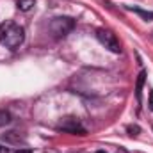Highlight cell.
Returning a JSON list of instances; mask_svg holds the SVG:
<instances>
[{
  "label": "cell",
  "instance_id": "obj_1",
  "mask_svg": "<svg viewBox=\"0 0 153 153\" xmlns=\"http://www.w3.org/2000/svg\"><path fill=\"white\" fill-rule=\"evenodd\" d=\"M25 41V30L22 25H18L16 22H4L0 25V43L11 50L18 48L22 43Z\"/></svg>",
  "mask_w": 153,
  "mask_h": 153
},
{
  "label": "cell",
  "instance_id": "obj_2",
  "mask_svg": "<svg viewBox=\"0 0 153 153\" xmlns=\"http://www.w3.org/2000/svg\"><path fill=\"white\" fill-rule=\"evenodd\" d=\"M73 29H75V20H73V18H68V16L53 18L52 23H50V30H52L57 38H64V36H68Z\"/></svg>",
  "mask_w": 153,
  "mask_h": 153
},
{
  "label": "cell",
  "instance_id": "obj_3",
  "mask_svg": "<svg viewBox=\"0 0 153 153\" xmlns=\"http://www.w3.org/2000/svg\"><path fill=\"white\" fill-rule=\"evenodd\" d=\"M96 38H98V41H100L107 50H111L112 53H119V52H121L119 39L116 38V34L112 30H109V29H98V30H96Z\"/></svg>",
  "mask_w": 153,
  "mask_h": 153
},
{
  "label": "cell",
  "instance_id": "obj_4",
  "mask_svg": "<svg viewBox=\"0 0 153 153\" xmlns=\"http://www.w3.org/2000/svg\"><path fill=\"white\" fill-rule=\"evenodd\" d=\"M59 130H64V132H70V134H78V135H85V128L80 125V121L73 117V116H68V117H62L57 125Z\"/></svg>",
  "mask_w": 153,
  "mask_h": 153
},
{
  "label": "cell",
  "instance_id": "obj_5",
  "mask_svg": "<svg viewBox=\"0 0 153 153\" xmlns=\"http://www.w3.org/2000/svg\"><path fill=\"white\" fill-rule=\"evenodd\" d=\"M16 5H18V9H20V11L27 13V11H30V9L36 5V0H18V2H16Z\"/></svg>",
  "mask_w": 153,
  "mask_h": 153
},
{
  "label": "cell",
  "instance_id": "obj_6",
  "mask_svg": "<svg viewBox=\"0 0 153 153\" xmlns=\"http://www.w3.org/2000/svg\"><path fill=\"white\" fill-rule=\"evenodd\" d=\"M144 76H146V73H144V71H141V75H139V78H137V85H135V96H137V100H141V91H143Z\"/></svg>",
  "mask_w": 153,
  "mask_h": 153
},
{
  "label": "cell",
  "instance_id": "obj_7",
  "mask_svg": "<svg viewBox=\"0 0 153 153\" xmlns=\"http://www.w3.org/2000/svg\"><path fill=\"white\" fill-rule=\"evenodd\" d=\"M132 11H134V13H137L139 16H143L144 20L153 22V13H150V11H143V9H137V7H135V9H132Z\"/></svg>",
  "mask_w": 153,
  "mask_h": 153
},
{
  "label": "cell",
  "instance_id": "obj_8",
  "mask_svg": "<svg viewBox=\"0 0 153 153\" xmlns=\"http://www.w3.org/2000/svg\"><path fill=\"white\" fill-rule=\"evenodd\" d=\"M5 123H9V114L4 112V111H0V126L5 125Z\"/></svg>",
  "mask_w": 153,
  "mask_h": 153
},
{
  "label": "cell",
  "instance_id": "obj_9",
  "mask_svg": "<svg viewBox=\"0 0 153 153\" xmlns=\"http://www.w3.org/2000/svg\"><path fill=\"white\" fill-rule=\"evenodd\" d=\"M128 132H130L132 135H137L141 130H139V126H128Z\"/></svg>",
  "mask_w": 153,
  "mask_h": 153
},
{
  "label": "cell",
  "instance_id": "obj_10",
  "mask_svg": "<svg viewBox=\"0 0 153 153\" xmlns=\"http://www.w3.org/2000/svg\"><path fill=\"white\" fill-rule=\"evenodd\" d=\"M148 105H150V109L153 111V91H150V100H148Z\"/></svg>",
  "mask_w": 153,
  "mask_h": 153
},
{
  "label": "cell",
  "instance_id": "obj_11",
  "mask_svg": "<svg viewBox=\"0 0 153 153\" xmlns=\"http://www.w3.org/2000/svg\"><path fill=\"white\" fill-rule=\"evenodd\" d=\"M0 153H9V148H4V146H0Z\"/></svg>",
  "mask_w": 153,
  "mask_h": 153
},
{
  "label": "cell",
  "instance_id": "obj_12",
  "mask_svg": "<svg viewBox=\"0 0 153 153\" xmlns=\"http://www.w3.org/2000/svg\"><path fill=\"white\" fill-rule=\"evenodd\" d=\"M16 153H32V150H18Z\"/></svg>",
  "mask_w": 153,
  "mask_h": 153
},
{
  "label": "cell",
  "instance_id": "obj_13",
  "mask_svg": "<svg viewBox=\"0 0 153 153\" xmlns=\"http://www.w3.org/2000/svg\"><path fill=\"white\" fill-rule=\"evenodd\" d=\"M94 153H107L105 150H98V152H94Z\"/></svg>",
  "mask_w": 153,
  "mask_h": 153
}]
</instances>
